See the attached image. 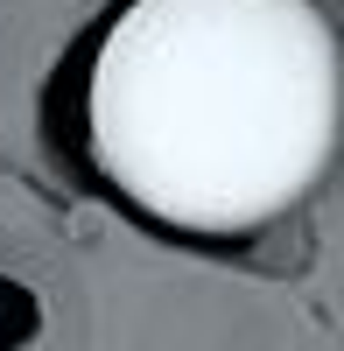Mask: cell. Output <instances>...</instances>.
<instances>
[{
    "instance_id": "obj_1",
    "label": "cell",
    "mask_w": 344,
    "mask_h": 351,
    "mask_svg": "<svg viewBox=\"0 0 344 351\" xmlns=\"http://www.w3.org/2000/svg\"><path fill=\"white\" fill-rule=\"evenodd\" d=\"M92 162L148 218L239 239L344 148V36L323 0H127L84 84Z\"/></svg>"
}]
</instances>
